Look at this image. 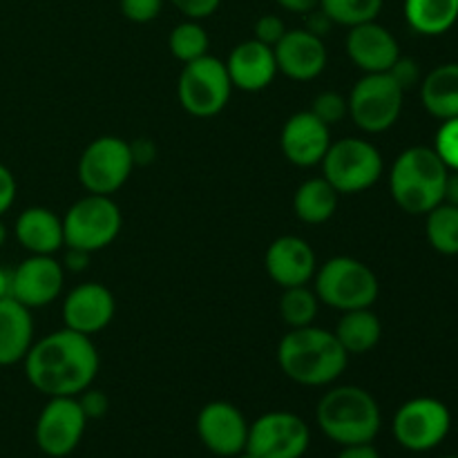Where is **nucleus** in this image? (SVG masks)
I'll return each instance as SVG.
<instances>
[{"mask_svg":"<svg viewBox=\"0 0 458 458\" xmlns=\"http://www.w3.org/2000/svg\"><path fill=\"white\" fill-rule=\"evenodd\" d=\"M264 267L277 286L289 289V286H304L313 282L318 258L307 240L298 235H282L273 240L267 249Z\"/></svg>","mask_w":458,"mask_h":458,"instance_id":"18","label":"nucleus"},{"mask_svg":"<svg viewBox=\"0 0 458 458\" xmlns=\"http://www.w3.org/2000/svg\"><path fill=\"white\" fill-rule=\"evenodd\" d=\"M450 168L434 148L414 146L396 157L389 173V191L398 208L407 215H428L443 204Z\"/></svg>","mask_w":458,"mask_h":458,"instance_id":"4","label":"nucleus"},{"mask_svg":"<svg viewBox=\"0 0 458 458\" xmlns=\"http://www.w3.org/2000/svg\"><path fill=\"white\" fill-rule=\"evenodd\" d=\"M233 94V83L228 79L226 63L219 58L206 56L186 63L179 74L177 97L183 110L197 119L217 116L228 106Z\"/></svg>","mask_w":458,"mask_h":458,"instance_id":"9","label":"nucleus"},{"mask_svg":"<svg viewBox=\"0 0 458 458\" xmlns=\"http://www.w3.org/2000/svg\"><path fill=\"white\" fill-rule=\"evenodd\" d=\"M313 291L322 304L338 311L369 309L378 300L380 284L365 262L338 255L322 264L313 276Z\"/></svg>","mask_w":458,"mask_h":458,"instance_id":"5","label":"nucleus"},{"mask_svg":"<svg viewBox=\"0 0 458 458\" xmlns=\"http://www.w3.org/2000/svg\"><path fill=\"white\" fill-rule=\"evenodd\" d=\"M76 401H79L81 410H83V414L88 416V420L103 419V416L107 414V407H110L106 394L98 392V389H92V387H88L85 392H81L79 396H76Z\"/></svg>","mask_w":458,"mask_h":458,"instance_id":"36","label":"nucleus"},{"mask_svg":"<svg viewBox=\"0 0 458 458\" xmlns=\"http://www.w3.org/2000/svg\"><path fill=\"white\" fill-rule=\"evenodd\" d=\"M322 177L338 195H358L369 191L383 177L385 161L378 148L367 139L344 137L331 141L322 159Z\"/></svg>","mask_w":458,"mask_h":458,"instance_id":"6","label":"nucleus"},{"mask_svg":"<svg viewBox=\"0 0 458 458\" xmlns=\"http://www.w3.org/2000/svg\"><path fill=\"white\" fill-rule=\"evenodd\" d=\"M273 52H276L277 72L291 81L318 79L329 61L325 40L309 30H286Z\"/></svg>","mask_w":458,"mask_h":458,"instance_id":"20","label":"nucleus"},{"mask_svg":"<svg viewBox=\"0 0 458 458\" xmlns=\"http://www.w3.org/2000/svg\"><path fill=\"white\" fill-rule=\"evenodd\" d=\"M443 458H458V456H443Z\"/></svg>","mask_w":458,"mask_h":458,"instance_id":"48","label":"nucleus"},{"mask_svg":"<svg viewBox=\"0 0 458 458\" xmlns=\"http://www.w3.org/2000/svg\"><path fill=\"white\" fill-rule=\"evenodd\" d=\"M425 222V235L429 246L441 255H458V208L452 204H438L429 210Z\"/></svg>","mask_w":458,"mask_h":458,"instance_id":"28","label":"nucleus"},{"mask_svg":"<svg viewBox=\"0 0 458 458\" xmlns=\"http://www.w3.org/2000/svg\"><path fill=\"white\" fill-rule=\"evenodd\" d=\"M253 38L259 40V43L268 45V47H276L280 43L282 36L286 34V25L277 13H264L255 21V30H253Z\"/></svg>","mask_w":458,"mask_h":458,"instance_id":"35","label":"nucleus"},{"mask_svg":"<svg viewBox=\"0 0 458 458\" xmlns=\"http://www.w3.org/2000/svg\"><path fill=\"white\" fill-rule=\"evenodd\" d=\"M12 298V271L0 267V300Z\"/></svg>","mask_w":458,"mask_h":458,"instance_id":"45","label":"nucleus"},{"mask_svg":"<svg viewBox=\"0 0 458 458\" xmlns=\"http://www.w3.org/2000/svg\"><path fill=\"white\" fill-rule=\"evenodd\" d=\"M389 74L394 76V81H396V83L401 85L405 92H407V89L414 88V85L420 83V70H419V63H416L414 58H403L401 56L392 65Z\"/></svg>","mask_w":458,"mask_h":458,"instance_id":"38","label":"nucleus"},{"mask_svg":"<svg viewBox=\"0 0 458 458\" xmlns=\"http://www.w3.org/2000/svg\"><path fill=\"white\" fill-rule=\"evenodd\" d=\"M334 334L349 356H362L380 343L383 325H380V318L371 311V307L353 309V311L343 313Z\"/></svg>","mask_w":458,"mask_h":458,"instance_id":"25","label":"nucleus"},{"mask_svg":"<svg viewBox=\"0 0 458 458\" xmlns=\"http://www.w3.org/2000/svg\"><path fill=\"white\" fill-rule=\"evenodd\" d=\"M331 25H334V22H331L329 18H327V13L318 7V9H313L311 13H307V27H304V30H309L311 34L320 36L322 38V36L331 30Z\"/></svg>","mask_w":458,"mask_h":458,"instance_id":"41","label":"nucleus"},{"mask_svg":"<svg viewBox=\"0 0 458 458\" xmlns=\"http://www.w3.org/2000/svg\"><path fill=\"white\" fill-rule=\"evenodd\" d=\"M349 61L360 67L365 74H380L392 70L394 63L401 58L398 40L387 27L380 22H362V25L349 27L344 38Z\"/></svg>","mask_w":458,"mask_h":458,"instance_id":"19","label":"nucleus"},{"mask_svg":"<svg viewBox=\"0 0 458 458\" xmlns=\"http://www.w3.org/2000/svg\"><path fill=\"white\" fill-rule=\"evenodd\" d=\"M331 146V128L311 110L295 112L280 132L282 155L298 168L320 165Z\"/></svg>","mask_w":458,"mask_h":458,"instance_id":"17","label":"nucleus"},{"mask_svg":"<svg viewBox=\"0 0 458 458\" xmlns=\"http://www.w3.org/2000/svg\"><path fill=\"white\" fill-rule=\"evenodd\" d=\"M233 458H258V456H253V454H250V452H240V454H237V456H233Z\"/></svg>","mask_w":458,"mask_h":458,"instance_id":"47","label":"nucleus"},{"mask_svg":"<svg viewBox=\"0 0 458 458\" xmlns=\"http://www.w3.org/2000/svg\"><path fill=\"white\" fill-rule=\"evenodd\" d=\"M320 9L334 25L356 27L376 21L383 12V0H320Z\"/></svg>","mask_w":458,"mask_h":458,"instance_id":"31","label":"nucleus"},{"mask_svg":"<svg viewBox=\"0 0 458 458\" xmlns=\"http://www.w3.org/2000/svg\"><path fill=\"white\" fill-rule=\"evenodd\" d=\"M420 101L437 119L458 116V63H443L420 81Z\"/></svg>","mask_w":458,"mask_h":458,"instance_id":"24","label":"nucleus"},{"mask_svg":"<svg viewBox=\"0 0 458 458\" xmlns=\"http://www.w3.org/2000/svg\"><path fill=\"white\" fill-rule=\"evenodd\" d=\"M88 416L76 396L49 398L36 420V445L49 458L70 456L83 441Z\"/></svg>","mask_w":458,"mask_h":458,"instance_id":"13","label":"nucleus"},{"mask_svg":"<svg viewBox=\"0 0 458 458\" xmlns=\"http://www.w3.org/2000/svg\"><path fill=\"white\" fill-rule=\"evenodd\" d=\"M226 72L233 89L262 92L277 76L276 52H273V47L255 38L244 40L228 54Z\"/></svg>","mask_w":458,"mask_h":458,"instance_id":"21","label":"nucleus"},{"mask_svg":"<svg viewBox=\"0 0 458 458\" xmlns=\"http://www.w3.org/2000/svg\"><path fill=\"white\" fill-rule=\"evenodd\" d=\"M210 47L208 31L204 30L199 21H183L170 31L168 36V49L177 61L186 63L197 61V58L206 56Z\"/></svg>","mask_w":458,"mask_h":458,"instance_id":"30","label":"nucleus"},{"mask_svg":"<svg viewBox=\"0 0 458 458\" xmlns=\"http://www.w3.org/2000/svg\"><path fill=\"white\" fill-rule=\"evenodd\" d=\"M89 255L92 253H88V250L72 249V246H67V253L61 262L63 268L70 273H83L89 264Z\"/></svg>","mask_w":458,"mask_h":458,"instance_id":"40","label":"nucleus"},{"mask_svg":"<svg viewBox=\"0 0 458 458\" xmlns=\"http://www.w3.org/2000/svg\"><path fill=\"white\" fill-rule=\"evenodd\" d=\"M338 191L325 177H313L300 183L293 195V213L304 224H325L338 210Z\"/></svg>","mask_w":458,"mask_h":458,"instance_id":"26","label":"nucleus"},{"mask_svg":"<svg viewBox=\"0 0 458 458\" xmlns=\"http://www.w3.org/2000/svg\"><path fill=\"white\" fill-rule=\"evenodd\" d=\"M311 429L293 411H267L249 425L246 452L258 458H302Z\"/></svg>","mask_w":458,"mask_h":458,"instance_id":"12","label":"nucleus"},{"mask_svg":"<svg viewBox=\"0 0 458 458\" xmlns=\"http://www.w3.org/2000/svg\"><path fill=\"white\" fill-rule=\"evenodd\" d=\"M443 201H445V204L456 206V208H458V170H450V173H447Z\"/></svg>","mask_w":458,"mask_h":458,"instance_id":"44","label":"nucleus"},{"mask_svg":"<svg viewBox=\"0 0 458 458\" xmlns=\"http://www.w3.org/2000/svg\"><path fill=\"white\" fill-rule=\"evenodd\" d=\"M335 458H380V454L371 443H360V445H344Z\"/></svg>","mask_w":458,"mask_h":458,"instance_id":"42","label":"nucleus"},{"mask_svg":"<svg viewBox=\"0 0 458 458\" xmlns=\"http://www.w3.org/2000/svg\"><path fill=\"white\" fill-rule=\"evenodd\" d=\"M121 228H123V215L116 201L107 195L88 192L76 204H72L63 217L65 246L88 253L107 249L121 235Z\"/></svg>","mask_w":458,"mask_h":458,"instance_id":"7","label":"nucleus"},{"mask_svg":"<svg viewBox=\"0 0 458 458\" xmlns=\"http://www.w3.org/2000/svg\"><path fill=\"white\" fill-rule=\"evenodd\" d=\"M116 302L107 286L98 282H83L74 286L63 300V325L65 329L76 331L92 338L101 334L114 320Z\"/></svg>","mask_w":458,"mask_h":458,"instance_id":"16","label":"nucleus"},{"mask_svg":"<svg viewBox=\"0 0 458 458\" xmlns=\"http://www.w3.org/2000/svg\"><path fill=\"white\" fill-rule=\"evenodd\" d=\"M405 21L416 34L441 36L458 21V0H405Z\"/></svg>","mask_w":458,"mask_h":458,"instance_id":"27","label":"nucleus"},{"mask_svg":"<svg viewBox=\"0 0 458 458\" xmlns=\"http://www.w3.org/2000/svg\"><path fill=\"white\" fill-rule=\"evenodd\" d=\"M16 177H13L12 170H9L7 165L0 164V217L13 206V201H16Z\"/></svg>","mask_w":458,"mask_h":458,"instance_id":"39","label":"nucleus"},{"mask_svg":"<svg viewBox=\"0 0 458 458\" xmlns=\"http://www.w3.org/2000/svg\"><path fill=\"white\" fill-rule=\"evenodd\" d=\"M405 89L389 72L365 74L347 97L349 116L367 134H380L401 119Z\"/></svg>","mask_w":458,"mask_h":458,"instance_id":"10","label":"nucleus"},{"mask_svg":"<svg viewBox=\"0 0 458 458\" xmlns=\"http://www.w3.org/2000/svg\"><path fill=\"white\" fill-rule=\"evenodd\" d=\"M309 110L331 128V125L340 123L349 116V103L343 94L338 92H320L316 98H313L311 107Z\"/></svg>","mask_w":458,"mask_h":458,"instance_id":"32","label":"nucleus"},{"mask_svg":"<svg viewBox=\"0 0 458 458\" xmlns=\"http://www.w3.org/2000/svg\"><path fill=\"white\" fill-rule=\"evenodd\" d=\"M134 164L137 161H134L132 146L125 139L106 134V137L94 139L81 152L76 174H79L81 186L88 192L112 197L128 183Z\"/></svg>","mask_w":458,"mask_h":458,"instance_id":"8","label":"nucleus"},{"mask_svg":"<svg viewBox=\"0 0 458 458\" xmlns=\"http://www.w3.org/2000/svg\"><path fill=\"white\" fill-rule=\"evenodd\" d=\"M22 365L27 383L43 396H79L97 380L101 358L89 335L63 327L34 340Z\"/></svg>","mask_w":458,"mask_h":458,"instance_id":"1","label":"nucleus"},{"mask_svg":"<svg viewBox=\"0 0 458 458\" xmlns=\"http://www.w3.org/2000/svg\"><path fill=\"white\" fill-rule=\"evenodd\" d=\"M277 4H280L284 12H291V13H311L313 9L320 7V0H276Z\"/></svg>","mask_w":458,"mask_h":458,"instance_id":"43","label":"nucleus"},{"mask_svg":"<svg viewBox=\"0 0 458 458\" xmlns=\"http://www.w3.org/2000/svg\"><path fill=\"white\" fill-rule=\"evenodd\" d=\"M316 420L329 441L344 447L374 443L383 425V414L367 389L358 385H340L320 398Z\"/></svg>","mask_w":458,"mask_h":458,"instance_id":"3","label":"nucleus"},{"mask_svg":"<svg viewBox=\"0 0 458 458\" xmlns=\"http://www.w3.org/2000/svg\"><path fill=\"white\" fill-rule=\"evenodd\" d=\"M434 150L450 170H458V116L443 121L437 132Z\"/></svg>","mask_w":458,"mask_h":458,"instance_id":"33","label":"nucleus"},{"mask_svg":"<svg viewBox=\"0 0 458 458\" xmlns=\"http://www.w3.org/2000/svg\"><path fill=\"white\" fill-rule=\"evenodd\" d=\"M188 21H204L219 9L222 0H170Z\"/></svg>","mask_w":458,"mask_h":458,"instance_id":"37","label":"nucleus"},{"mask_svg":"<svg viewBox=\"0 0 458 458\" xmlns=\"http://www.w3.org/2000/svg\"><path fill=\"white\" fill-rule=\"evenodd\" d=\"M4 242H7V226H4L3 217H0V249L4 246Z\"/></svg>","mask_w":458,"mask_h":458,"instance_id":"46","label":"nucleus"},{"mask_svg":"<svg viewBox=\"0 0 458 458\" xmlns=\"http://www.w3.org/2000/svg\"><path fill=\"white\" fill-rule=\"evenodd\" d=\"M65 284V268L54 255H30L12 271V298L30 311L58 300Z\"/></svg>","mask_w":458,"mask_h":458,"instance_id":"14","label":"nucleus"},{"mask_svg":"<svg viewBox=\"0 0 458 458\" xmlns=\"http://www.w3.org/2000/svg\"><path fill=\"white\" fill-rule=\"evenodd\" d=\"M249 420L233 403L213 401L201 407L197 416L199 441L215 456L233 458L246 450L249 441Z\"/></svg>","mask_w":458,"mask_h":458,"instance_id":"15","label":"nucleus"},{"mask_svg":"<svg viewBox=\"0 0 458 458\" xmlns=\"http://www.w3.org/2000/svg\"><path fill=\"white\" fill-rule=\"evenodd\" d=\"M13 235L30 255H54L65 246L63 219L43 206L22 210L13 224Z\"/></svg>","mask_w":458,"mask_h":458,"instance_id":"22","label":"nucleus"},{"mask_svg":"<svg viewBox=\"0 0 458 458\" xmlns=\"http://www.w3.org/2000/svg\"><path fill=\"white\" fill-rule=\"evenodd\" d=\"M318 309H320V300L309 284L282 289L280 316L289 329L313 325V320L318 318Z\"/></svg>","mask_w":458,"mask_h":458,"instance_id":"29","label":"nucleus"},{"mask_svg":"<svg viewBox=\"0 0 458 458\" xmlns=\"http://www.w3.org/2000/svg\"><path fill=\"white\" fill-rule=\"evenodd\" d=\"M392 428L398 445L410 452H428L447 438L452 414L438 398H411L398 407Z\"/></svg>","mask_w":458,"mask_h":458,"instance_id":"11","label":"nucleus"},{"mask_svg":"<svg viewBox=\"0 0 458 458\" xmlns=\"http://www.w3.org/2000/svg\"><path fill=\"white\" fill-rule=\"evenodd\" d=\"M277 365L286 378L302 387H327L344 374L349 353L334 331L309 325L291 329L280 340Z\"/></svg>","mask_w":458,"mask_h":458,"instance_id":"2","label":"nucleus"},{"mask_svg":"<svg viewBox=\"0 0 458 458\" xmlns=\"http://www.w3.org/2000/svg\"><path fill=\"white\" fill-rule=\"evenodd\" d=\"M34 344V318L27 307L13 298L0 300V367L25 360Z\"/></svg>","mask_w":458,"mask_h":458,"instance_id":"23","label":"nucleus"},{"mask_svg":"<svg viewBox=\"0 0 458 458\" xmlns=\"http://www.w3.org/2000/svg\"><path fill=\"white\" fill-rule=\"evenodd\" d=\"M121 13L128 18L130 22H139L146 25L159 18L161 9H164V0H119Z\"/></svg>","mask_w":458,"mask_h":458,"instance_id":"34","label":"nucleus"}]
</instances>
